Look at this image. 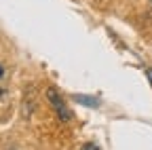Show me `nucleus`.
Listing matches in <instances>:
<instances>
[{"instance_id": "1", "label": "nucleus", "mask_w": 152, "mask_h": 150, "mask_svg": "<svg viewBox=\"0 0 152 150\" xmlns=\"http://www.w3.org/2000/svg\"><path fill=\"white\" fill-rule=\"evenodd\" d=\"M47 100H49V104L53 106L55 114L59 116V121L68 123V121L72 119L70 110H68V104H66V100L61 97V93L57 91V89H53V87H49V89H47Z\"/></svg>"}, {"instance_id": "2", "label": "nucleus", "mask_w": 152, "mask_h": 150, "mask_svg": "<svg viewBox=\"0 0 152 150\" xmlns=\"http://www.w3.org/2000/svg\"><path fill=\"white\" fill-rule=\"evenodd\" d=\"M4 89H7V72H4L2 66H0V95L4 93Z\"/></svg>"}, {"instance_id": "3", "label": "nucleus", "mask_w": 152, "mask_h": 150, "mask_svg": "<svg viewBox=\"0 0 152 150\" xmlns=\"http://www.w3.org/2000/svg\"><path fill=\"white\" fill-rule=\"evenodd\" d=\"M78 102H83V104H89V106H95L97 104V100H89V97H76Z\"/></svg>"}, {"instance_id": "4", "label": "nucleus", "mask_w": 152, "mask_h": 150, "mask_svg": "<svg viewBox=\"0 0 152 150\" xmlns=\"http://www.w3.org/2000/svg\"><path fill=\"white\" fill-rule=\"evenodd\" d=\"M83 150H99V148L95 146V144H85V146H83Z\"/></svg>"}]
</instances>
